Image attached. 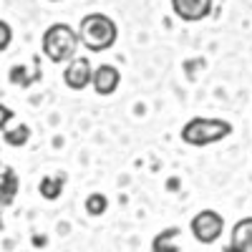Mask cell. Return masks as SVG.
I'll return each mask as SVG.
<instances>
[{"label": "cell", "instance_id": "obj_1", "mask_svg": "<svg viewBox=\"0 0 252 252\" xmlns=\"http://www.w3.org/2000/svg\"><path fill=\"white\" fill-rule=\"evenodd\" d=\"M119 38V28L116 23L103 15V13H91V15H83L81 18V26H78V40L81 46L91 51V53H101V51H109Z\"/></svg>", "mask_w": 252, "mask_h": 252}, {"label": "cell", "instance_id": "obj_2", "mask_svg": "<svg viewBox=\"0 0 252 252\" xmlns=\"http://www.w3.org/2000/svg\"><path fill=\"white\" fill-rule=\"evenodd\" d=\"M229 134H232V124L227 119H217V116H194L179 131L187 146H209V144L227 139Z\"/></svg>", "mask_w": 252, "mask_h": 252}, {"label": "cell", "instance_id": "obj_3", "mask_svg": "<svg viewBox=\"0 0 252 252\" xmlns=\"http://www.w3.org/2000/svg\"><path fill=\"white\" fill-rule=\"evenodd\" d=\"M78 31H73L68 23H53L46 28L43 40H40V48L43 56L53 63H68L71 58H76L78 51Z\"/></svg>", "mask_w": 252, "mask_h": 252}, {"label": "cell", "instance_id": "obj_4", "mask_svg": "<svg viewBox=\"0 0 252 252\" xmlns=\"http://www.w3.org/2000/svg\"><path fill=\"white\" fill-rule=\"evenodd\" d=\"M189 229H192V235H194L197 242L215 245L222 237V232H224V217L220 212H215V209H202V212H197L192 217Z\"/></svg>", "mask_w": 252, "mask_h": 252}, {"label": "cell", "instance_id": "obj_5", "mask_svg": "<svg viewBox=\"0 0 252 252\" xmlns=\"http://www.w3.org/2000/svg\"><path fill=\"white\" fill-rule=\"evenodd\" d=\"M91 76H94V68H91V61L86 56H76L68 61L66 71H63V83L71 89V91H83L91 86Z\"/></svg>", "mask_w": 252, "mask_h": 252}, {"label": "cell", "instance_id": "obj_6", "mask_svg": "<svg viewBox=\"0 0 252 252\" xmlns=\"http://www.w3.org/2000/svg\"><path fill=\"white\" fill-rule=\"evenodd\" d=\"M215 8V0H172V10L184 23H197V20L209 18Z\"/></svg>", "mask_w": 252, "mask_h": 252}, {"label": "cell", "instance_id": "obj_7", "mask_svg": "<svg viewBox=\"0 0 252 252\" xmlns=\"http://www.w3.org/2000/svg\"><path fill=\"white\" fill-rule=\"evenodd\" d=\"M91 83H94V91L98 96H111L119 83H121V73L116 66H109V63H103V66L94 68V76H91Z\"/></svg>", "mask_w": 252, "mask_h": 252}, {"label": "cell", "instance_id": "obj_8", "mask_svg": "<svg viewBox=\"0 0 252 252\" xmlns=\"http://www.w3.org/2000/svg\"><path fill=\"white\" fill-rule=\"evenodd\" d=\"M224 252H252V217H242L240 222H235Z\"/></svg>", "mask_w": 252, "mask_h": 252}, {"label": "cell", "instance_id": "obj_9", "mask_svg": "<svg viewBox=\"0 0 252 252\" xmlns=\"http://www.w3.org/2000/svg\"><path fill=\"white\" fill-rule=\"evenodd\" d=\"M18 174L15 169H10V166H5L3 169V177H0V207H10L18 197Z\"/></svg>", "mask_w": 252, "mask_h": 252}, {"label": "cell", "instance_id": "obj_10", "mask_svg": "<svg viewBox=\"0 0 252 252\" xmlns=\"http://www.w3.org/2000/svg\"><path fill=\"white\" fill-rule=\"evenodd\" d=\"M177 237H179V227L161 229V232L154 237V242H152V252H179V247L174 242Z\"/></svg>", "mask_w": 252, "mask_h": 252}, {"label": "cell", "instance_id": "obj_11", "mask_svg": "<svg viewBox=\"0 0 252 252\" xmlns=\"http://www.w3.org/2000/svg\"><path fill=\"white\" fill-rule=\"evenodd\" d=\"M63 184H66V177H43L40 184H38V192H40L43 199L56 202L63 194Z\"/></svg>", "mask_w": 252, "mask_h": 252}, {"label": "cell", "instance_id": "obj_12", "mask_svg": "<svg viewBox=\"0 0 252 252\" xmlns=\"http://www.w3.org/2000/svg\"><path fill=\"white\" fill-rule=\"evenodd\" d=\"M3 139H5L8 146H26L28 139H31V129L26 124H20V126H15V129H8L3 134Z\"/></svg>", "mask_w": 252, "mask_h": 252}, {"label": "cell", "instance_id": "obj_13", "mask_svg": "<svg viewBox=\"0 0 252 252\" xmlns=\"http://www.w3.org/2000/svg\"><path fill=\"white\" fill-rule=\"evenodd\" d=\"M8 78H10V83H15V86H23V89H28L31 83H35L40 76H31L26 66H13Z\"/></svg>", "mask_w": 252, "mask_h": 252}, {"label": "cell", "instance_id": "obj_14", "mask_svg": "<svg viewBox=\"0 0 252 252\" xmlns=\"http://www.w3.org/2000/svg\"><path fill=\"white\" fill-rule=\"evenodd\" d=\"M106 209H109V199L103 197V194L96 192V194H89V197H86V212H89L91 217H101Z\"/></svg>", "mask_w": 252, "mask_h": 252}, {"label": "cell", "instance_id": "obj_15", "mask_svg": "<svg viewBox=\"0 0 252 252\" xmlns=\"http://www.w3.org/2000/svg\"><path fill=\"white\" fill-rule=\"evenodd\" d=\"M10 40H13V28L5 23V20H0V53L8 51Z\"/></svg>", "mask_w": 252, "mask_h": 252}, {"label": "cell", "instance_id": "obj_16", "mask_svg": "<svg viewBox=\"0 0 252 252\" xmlns=\"http://www.w3.org/2000/svg\"><path fill=\"white\" fill-rule=\"evenodd\" d=\"M15 114L5 106V103H0V131H5V126H8V121L13 119Z\"/></svg>", "mask_w": 252, "mask_h": 252}, {"label": "cell", "instance_id": "obj_17", "mask_svg": "<svg viewBox=\"0 0 252 252\" xmlns=\"http://www.w3.org/2000/svg\"><path fill=\"white\" fill-rule=\"evenodd\" d=\"M3 169H5V164H0V177H3Z\"/></svg>", "mask_w": 252, "mask_h": 252}, {"label": "cell", "instance_id": "obj_18", "mask_svg": "<svg viewBox=\"0 0 252 252\" xmlns=\"http://www.w3.org/2000/svg\"><path fill=\"white\" fill-rule=\"evenodd\" d=\"M53 3H61V0H53Z\"/></svg>", "mask_w": 252, "mask_h": 252}, {"label": "cell", "instance_id": "obj_19", "mask_svg": "<svg viewBox=\"0 0 252 252\" xmlns=\"http://www.w3.org/2000/svg\"><path fill=\"white\" fill-rule=\"evenodd\" d=\"M0 227H3V224H0Z\"/></svg>", "mask_w": 252, "mask_h": 252}]
</instances>
